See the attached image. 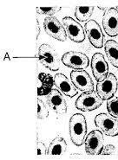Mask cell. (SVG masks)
Instances as JSON below:
<instances>
[{
    "instance_id": "obj_1",
    "label": "cell",
    "mask_w": 118,
    "mask_h": 160,
    "mask_svg": "<svg viewBox=\"0 0 118 160\" xmlns=\"http://www.w3.org/2000/svg\"><path fill=\"white\" fill-rule=\"evenodd\" d=\"M70 136L74 145L81 146L85 141L87 134V121L84 115L75 113L70 119Z\"/></svg>"
},
{
    "instance_id": "obj_2",
    "label": "cell",
    "mask_w": 118,
    "mask_h": 160,
    "mask_svg": "<svg viewBox=\"0 0 118 160\" xmlns=\"http://www.w3.org/2000/svg\"><path fill=\"white\" fill-rule=\"evenodd\" d=\"M38 60L44 67L51 71L60 68V60L57 53L49 44H42L38 48Z\"/></svg>"
},
{
    "instance_id": "obj_3",
    "label": "cell",
    "mask_w": 118,
    "mask_h": 160,
    "mask_svg": "<svg viewBox=\"0 0 118 160\" xmlns=\"http://www.w3.org/2000/svg\"><path fill=\"white\" fill-rule=\"evenodd\" d=\"M103 100L99 97L96 92H83L76 101L75 106L78 110L83 112L94 111L101 107Z\"/></svg>"
},
{
    "instance_id": "obj_4",
    "label": "cell",
    "mask_w": 118,
    "mask_h": 160,
    "mask_svg": "<svg viewBox=\"0 0 118 160\" xmlns=\"http://www.w3.org/2000/svg\"><path fill=\"white\" fill-rule=\"evenodd\" d=\"M95 124L103 133L110 137L118 135V120L110 114L99 113L95 118Z\"/></svg>"
},
{
    "instance_id": "obj_5",
    "label": "cell",
    "mask_w": 118,
    "mask_h": 160,
    "mask_svg": "<svg viewBox=\"0 0 118 160\" xmlns=\"http://www.w3.org/2000/svg\"><path fill=\"white\" fill-rule=\"evenodd\" d=\"M117 79L113 74H109L107 77L97 82L96 93L103 101H108L114 96L117 91Z\"/></svg>"
},
{
    "instance_id": "obj_6",
    "label": "cell",
    "mask_w": 118,
    "mask_h": 160,
    "mask_svg": "<svg viewBox=\"0 0 118 160\" xmlns=\"http://www.w3.org/2000/svg\"><path fill=\"white\" fill-rule=\"evenodd\" d=\"M85 152L88 155H99L104 146L103 132L100 130L90 132L85 138Z\"/></svg>"
},
{
    "instance_id": "obj_7",
    "label": "cell",
    "mask_w": 118,
    "mask_h": 160,
    "mask_svg": "<svg viewBox=\"0 0 118 160\" xmlns=\"http://www.w3.org/2000/svg\"><path fill=\"white\" fill-rule=\"evenodd\" d=\"M44 27L48 36L58 41H66L67 34L63 25L55 17H47L44 19Z\"/></svg>"
},
{
    "instance_id": "obj_8",
    "label": "cell",
    "mask_w": 118,
    "mask_h": 160,
    "mask_svg": "<svg viewBox=\"0 0 118 160\" xmlns=\"http://www.w3.org/2000/svg\"><path fill=\"white\" fill-rule=\"evenodd\" d=\"M62 62L73 69H85L89 65V59L83 53L69 51L62 56Z\"/></svg>"
},
{
    "instance_id": "obj_9",
    "label": "cell",
    "mask_w": 118,
    "mask_h": 160,
    "mask_svg": "<svg viewBox=\"0 0 118 160\" xmlns=\"http://www.w3.org/2000/svg\"><path fill=\"white\" fill-rule=\"evenodd\" d=\"M63 24L67 36L75 42H83L85 39L84 29L81 24L70 17H65L63 19Z\"/></svg>"
},
{
    "instance_id": "obj_10",
    "label": "cell",
    "mask_w": 118,
    "mask_h": 160,
    "mask_svg": "<svg viewBox=\"0 0 118 160\" xmlns=\"http://www.w3.org/2000/svg\"><path fill=\"white\" fill-rule=\"evenodd\" d=\"M70 79L76 88L83 92L94 91V83L84 69H74L70 73Z\"/></svg>"
},
{
    "instance_id": "obj_11",
    "label": "cell",
    "mask_w": 118,
    "mask_h": 160,
    "mask_svg": "<svg viewBox=\"0 0 118 160\" xmlns=\"http://www.w3.org/2000/svg\"><path fill=\"white\" fill-rule=\"evenodd\" d=\"M103 26L108 36L111 38L118 36L117 8H110L104 11L103 16Z\"/></svg>"
},
{
    "instance_id": "obj_12",
    "label": "cell",
    "mask_w": 118,
    "mask_h": 160,
    "mask_svg": "<svg viewBox=\"0 0 118 160\" xmlns=\"http://www.w3.org/2000/svg\"><path fill=\"white\" fill-rule=\"evenodd\" d=\"M85 32L89 42L96 48H101L103 46V30L100 25L95 20H89L85 24Z\"/></svg>"
},
{
    "instance_id": "obj_13",
    "label": "cell",
    "mask_w": 118,
    "mask_h": 160,
    "mask_svg": "<svg viewBox=\"0 0 118 160\" xmlns=\"http://www.w3.org/2000/svg\"><path fill=\"white\" fill-rule=\"evenodd\" d=\"M91 69L94 77L97 82H101L109 75V65L103 55L96 53L91 58Z\"/></svg>"
},
{
    "instance_id": "obj_14",
    "label": "cell",
    "mask_w": 118,
    "mask_h": 160,
    "mask_svg": "<svg viewBox=\"0 0 118 160\" xmlns=\"http://www.w3.org/2000/svg\"><path fill=\"white\" fill-rule=\"evenodd\" d=\"M47 104L52 110L58 114H65L67 112V104L60 91L52 89L46 97Z\"/></svg>"
},
{
    "instance_id": "obj_15",
    "label": "cell",
    "mask_w": 118,
    "mask_h": 160,
    "mask_svg": "<svg viewBox=\"0 0 118 160\" xmlns=\"http://www.w3.org/2000/svg\"><path fill=\"white\" fill-rule=\"evenodd\" d=\"M54 83L57 89L66 96L72 98L78 94V89L76 86L63 74H56L54 76Z\"/></svg>"
},
{
    "instance_id": "obj_16",
    "label": "cell",
    "mask_w": 118,
    "mask_h": 160,
    "mask_svg": "<svg viewBox=\"0 0 118 160\" xmlns=\"http://www.w3.org/2000/svg\"><path fill=\"white\" fill-rule=\"evenodd\" d=\"M38 79L42 83V86L38 88L37 94L38 96L41 95H48L49 93L52 90V86L54 83V77L46 73H40L38 75Z\"/></svg>"
},
{
    "instance_id": "obj_17",
    "label": "cell",
    "mask_w": 118,
    "mask_h": 160,
    "mask_svg": "<svg viewBox=\"0 0 118 160\" xmlns=\"http://www.w3.org/2000/svg\"><path fill=\"white\" fill-rule=\"evenodd\" d=\"M104 50L110 63L118 68V42L114 40H109L105 42Z\"/></svg>"
},
{
    "instance_id": "obj_18",
    "label": "cell",
    "mask_w": 118,
    "mask_h": 160,
    "mask_svg": "<svg viewBox=\"0 0 118 160\" xmlns=\"http://www.w3.org/2000/svg\"><path fill=\"white\" fill-rule=\"evenodd\" d=\"M67 143L62 137H56L50 144L47 155H63L66 152Z\"/></svg>"
},
{
    "instance_id": "obj_19",
    "label": "cell",
    "mask_w": 118,
    "mask_h": 160,
    "mask_svg": "<svg viewBox=\"0 0 118 160\" xmlns=\"http://www.w3.org/2000/svg\"><path fill=\"white\" fill-rule=\"evenodd\" d=\"M94 11V7H83L77 6L75 8V17L80 22H86L91 18Z\"/></svg>"
},
{
    "instance_id": "obj_20",
    "label": "cell",
    "mask_w": 118,
    "mask_h": 160,
    "mask_svg": "<svg viewBox=\"0 0 118 160\" xmlns=\"http://www.w3.org/2000/svg\"><path fill=\"white\" fill-rule=\"evenodd\" d=\"M107 110L111 116L118 119V97L113 96L108 100Z\"/></svg>"
},
{
    "instance_id": "obj_21",
    "label": "cell",
    "mask_w": 118,
    "mask_h": 160,
    "mask_svg": "<svg viewBox=\"0 0 118 160\" xmlns=\"http://www.w3.org/2000/svg\"><path fill=\"white\" fill-rule=\"evenodd\" d=\"M49 116V110L47 107L45 106L43 101H41L40 99L37 100V119H46Z\"/></svg>"
},
{
    "instance_id": "obj_22",
    "label": "cell",
    "mask_w": 118,
    "mask_h": 160,
    "mask_svg": "<svg viewBox=\"0 0 118 160\" xmlns=\"http://www.w3.org/2000/svg\"><path fill=\"white\" fill-rule=\"evenodd\" d=\"M61 7H37V12L40 15H45L47 17H52L56 12L61 11Z\"/></svg>"
},
{
    "instance_id": "obj_23",
    "label": "cell",
    "mask_w": 118,
    "mask_h": 160,
    "mask_svg": "<svg viewBox=\"0 0 118 160\" xmlns=\"http://www.w3.org/2000/svg\"><path fill=\"white\" fill-rule=\"evenodd\" d=\"M48 149L46 148V146L44 143L40 141H37V154L38 156L40 155H47Z\"/></svg>"
},
{
    "instance_id": "obj_24",
    "label": "cell",
    "mask_w": 118,
    "mask_h": 160,
    "mask_svg": "<svg viewBox=\"0 0 118 160\" xmlns=\"http://www.w3.org/2000/svg\"><path fill=\"white\" fill-rule=\"evenodd\" d=\"M115 152V147L113 145H107L103 146V149L101 154L103 155H112Z\"/></svg>"
},
{
    "instance_id": "obj_25",
    "label": "cell",
    "mask_w": 118,
    "mask_h": 160,
    "mask_svg": "<svg viewBox=\"0 0 118 160\" xmlns=\"http://www.w3.org/2000/svg\"><path fill=\"white\" fill-rule=\"evenodd\" d=\"M40 33V29H39V24H38V21L37 20V36H36V40L38 38V35Z\"/></svg>"
},
{
    "instance_id": "obj_26",
    "label": "cell",
    "mask_w": 118,
    "mask_h": 160,
    "mask_svg": "<svg viewBox=\"0 0 118 160\" xmlns=\"http://www.w3.org/2000/svg\"><path fill=\"white\" fill-rule=\"evenodd\" d=\"M100 9V10H103V11H106L108 10V9H106V8H103V7H98Z\"/></svg>"
}]
</instances>
